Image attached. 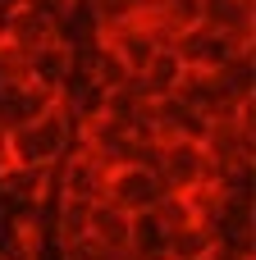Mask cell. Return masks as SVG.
Listing matches in <instances>:
<instances>
[{
  "label": "cell",
  "mask_w": 256,
  "mask_h": 260,
  "mask_svg": "<svg viewBox=\"0 0 256 260\" xmlns=\"http://www.w3.org/2000/svg\"><path fill=\"white\" fill-rule=\"evenodd\" d=\"M215 242H220V233L211 229V224H188V229H174V233H165L160 238V260H206L215 251Z\"/></svg>",
  "instance_id": "ba28073f"
},
{
  "label": "cell",
  "mask_w": 256,
  "mask_h": 260,
  "mask_svg": "<svg viewBox=\"0 0 256 260\" xmlns=\"http://www.w3.org/2000/svg\"><path fill=\"white\" fill-rule=\"evenodd\" d=\"M87 238H92L101 251L124 256V251H133V215L115 210L110 201H96V206H92V219H87Z\"/></svg>",
  "instance_id": "52a82bcc"
},
{
  "label": "cell",
  "mask_w": 256,
  "mask_h": 260,
  "mask_svg": "<svg viewBox=\"0 0 256 260\" xmlns=\"http://www.w3.org/2000/svg\"><path fill=\"white\" fill-rule=\"evenodd\" d=\"M105 178H110V169H101L87 151L73 146V151L50 169V192L64 197V201H87V206H96V201L105 197Z\"/></svg>",
  "instance_id": "7a4b0ae2"
},
{
  "label": "cell",
  "mask_w": 256,
  "mask_h": 260,
  "mask_svg": "<svg viewBox=\"0 0 256 260\" xmlns=\"http://www.w3.org/2000/svg\"><path fill=\"white\" fill-rule=\"evenodd\" d=\"M202 27L220 37L252 41L256 32V0H202Z\"/></svg>",
  "instance_id": "8992f818"
},
{
  "label": "cell",
  "mask_w": 256,
  "mask_h": 260,
  "mask_svg": "<svg viewBox=\"0 0 256 260\" xmlns=\"http://www.w3.org/2000/svg\"><path fill=\"white\" fill-rule=\"evenodd\" d=\"M156 178L165 192L174 197H197L211 187V160L202 151V142H160L156 155Z\"/></svg>",
  "instance_id": "6da1fadb"
},
{
  "label": "cell",
  "mask_w": 256,
  "mask_h": 260,
  "mask_svg": "<svg viewBox=\"0 0 256 260\" xmlns=\"http://www.w3.org/2000/svg\"><path fill=\"white\" fill-rule=\"evenodd\" d=\"M101 46H105V50H110V55L128 69V78L147 73V64L160 55V50H156V41L147 37V27H142V23H133V18H128V23L105 27V32H101Z\"/></svg>",
  "instance_id": "277c9868"
},
{
  "label": "cell",
  "mask_w": 256,
  "mask_h": 260,
  "mask_svg": "<svg viewBox=\"0 0 256 260\" xmlns=\"http://www.w3.org/2000/svg\"><path fill=\"white\" fill-rule=\"evenodd\" d=\"M179 78H183V64L174 59V50H160V55L147 64V73H137V82H142L147 101H165V96H174Z\"/></svg>",
  "instance_id": "9c48e42d"
},
{
  "label": "cell",
  "mask_w": 256,
  "mask_h": 260,
  "mask_svg": "<svg viewBox=\"0 0 256 260\" xmlns=\"http://www.w3.org/2000/svg\"><path fill=\"white\" fill-rule=\"evenodd\" d=\"M50 41H60L55 37V23L41 14V9H32V5H23L14 18H9V27L0 32V46H9L14 55H23V59H32L41 46H50Z\"/></svg>",
  "instance_id": "5b68a950"
},
{
  "label": "cell",
  "mask_w": 256,
  "mask_h": 260,
  "mask_svg": "<svg viewBox=\"0 0 256 260\" xmlns=\"http://www.w3.org/2000/svg\"><path fill=\"white\" fill-rule=\"evenodd\" d=\"M160 197H165L160 178H156L151 169H142V165H128V169H110L101 201H110L115 210H124V215L137 219V215H151Z\"/></svg>",
  "instance_id": "3957f363"
}]
</instances>
